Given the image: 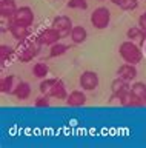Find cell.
I'll use <instances>...</instances> for the list:
<instances>
[{"instance_id": "6da1fadb", "label": "cell", "mask_w": 146, "mask_h": 148, "mask_svg": "<svg viewBox=\"0 0 146 148\" xmlns=\"http://www.w3.org/2000/svg\"><path fill=\"white\" fill-rule=\"evenodd\" d=\"M118 54L123 59V62H126V63L137 65L143 60V51H141V48L134 40H129V39L120 43V46H118Z\"/></svg>"}, {"instance_id": "7a4b0ae2", "label": "cell", "mask_w": 146, "mask_h": 148, "mask_svg": "<svg viewBox=\"0 0 146 148\" xmlns=\"http://www.w3.org/2000/svg\"><path fill=\"white\" fill-rule=\"evenodd\" d=\"M40 45L37 37H35V40H31V39H26L23 42H19V45H17V57L22 63H28L31 62L33 59L37 57L39 51H40Z\"/></svg>"}, {"instance_id": "3957f363", "label": "cell", "mask_w": 146, "mask_h": 148, "mask_svg": "<svg viewBox=\"0 0 146 148\" xmlns=\"http://www.w3.org/2000/svg\"><path fill=\"white\" fill-rule=\"evenodd\" d=\"M89 22L95 29H106L111 23V12L106 6H98L92 11Z\"/></svg>"}, {"instance_id": "277c9868", "label": "cell", "mask_w": 146, "mask_h": 148, "mask_svg": "<svg viewBox=\"0 0 146 148\" xmlns=\"http://www.w3.org/2000/svg\"><path fill=\"white\" fill-rule=\"evenodd\" d=\"M98 83H100L98 74L95 71H91V69L83 71L79 77V85H80L81 90H85V91H94L95 88L98 86Z\"/></svg>"}, {"instance_id": "5b68a950", "label": "cell", "mask_w": 146, "mask_h": 148, "mask_svg": "<svg viewBox=\"0 0 146 148\" xmlns=\"http://www.w3.org/2000/svg\"><path fill=\"white\" fill-rule=\"evenodd\" d=\"M10 20L14 23H19V25H23V26H31L34 23V11L29 6H20V8H17V11L14 12V16Z\"/></svg>"}, {"instance_id": "8992f818", "label": "cell", "mask_w": 146, "mask_h": 148, "mask_svg": "<svg viewBox=\"0 0 146 148\" xmlns=\"http://www.w3.org/2000/svg\"><path fill=\"white\" fill-rule=\"evenodd\" d=\"M62 32L56 29V28H46V29H42L40 31V34L37 36V40L40 45H45V46H51L54 43H57V42H60L62 39Z\"/></svg>"}, {"instance_id": "52a82bcc", "label": "cell", "mask_w": 146, "mask_h": 148, "mask_svg": "<svg viewBox=\"0 0 146 148\" xmlns=\"http://www.w3.org/2000/svg\"><path fill=\"white\" fill-rule=\"evenodd\" d=\"M10 34L14 37L17 42H23L26 39H29L31 36V29L29 26H23V25H19V23H14L10 20V28H8Z\"/></svg>"}, {"instance_id": "ba28073f", "label": "cell", "mask_w": 146, "mask_h": 148, "mask_svg": "<svg viewBox=\"0 0 146 148\" xmlns=\"http://www.w3.org/2000/svg\"><path fill=\"white\" fill-rule=\"evenodd\" d=\"M117 76L125 79L128 82H134L137 76H139V71H137V65H132V63H122L120 66L117 68Z\"/></svg>"}, {"instance_id": "9c48e42d", "label": "cell", "mask_w": 146, "mask_h": 148, "mask_svg": "<svg viewBox=\"0 0 146 148\" xmlns=\"http://www.w3.org/2000/svg\"><path fill=\"white\" fill-rule=\"evenodd\" d=\"M129 90H131V82H128V80H125V79H122L118 76L111 82V92H112V96L118 97V99Z\"/></svg>"}, {"instance_id": "30bf717a", "label": "cell", "mask_w": 146, "mask_h": 148, "mask_svg": "<svg viewBox=\"0 0 146 148\" xmlns=\"http://www.w3.org/2000/svg\"><path fill=\"white\" fill-rule=\"evenodd\" d=\"M52 28H56L62 32V34H69L71 29H72V20L68 16H57L52 18V23H51Z\"/></svg>"}, {"instance_id": "8fae6325", "label": "cell", "mask_w": 146, "mask_h": 148, "mask_svg": "<svg viewBox=\"0 0 146 148\" xmlns=\"http://www.w3.org/2000/svg\"><path fill=\"white\" fill-rule=\"evenodd\" d=\"M120 105L126 106V108H134V106H145V102L141 100L132 90H129L120 97Z\"/></svg>"}, {"instance_id": "7c38bea8", "label": "cell", "mask_w": 146, "mask_h": 148, "mask_svg": "<svg viewBox=\"0 0 146 148\" xmlns=\"http://www.w3.org/2000/svg\"><path fill=\"white\" fill-rule=\"evenodd\" d=\"M85 91V90H83ZM81 90H74L71 91L66 97V105L72 106V108H79V106H83L86 103V94Z\"/></svg>"}, {"instance_id": "4fadbf2b", "label": "cell", "mask_w": 146, "mask_h": 148, "mask_svg": "<svg viewBox=\"0 0 146 148\" xmlns=\"http://www.w3.org/2000/svg\"><path fill=\"white\" fill-rule=\"evenodd\" d=\"M68 94H69V92H68L63 80L56 79V82H54V85H52V88H51V91H49L48 96L52 97V99H57V100H66Z\"/></svg>"}, {"instance_id": "5bb4252c", "label": "cell", "mask_w": 146, "mask_h": 148, "mask_svg": "<svg viewBox=\"0 0 146 148\" xmlns=\"http://www.w3.org/2000/svg\"><path fill=\"white\" fill-rule=\"evenodd\" d=\"M12 96L17 97L19 100H26V99H29V97H31V85H29L28 82H25V80L17 82L14 91H12Z\"/></svg>"}, {"instance_id": "9a60e30c", "label": "cell", "mask_w": 146, "mask_h": 148, "mask_svg": "<svg viewBox=\"0 0 146 148\" xmlns=\"http://www.w3.org/2000/svg\"><path fill=\"white\" fill-rule=\"evenodd\" d=\"M69 37H71L72 43L81 45L86 42V39H88V31H86V28H83L81 25H75V26H72V29L69 32Z\"/></svg>"}, {"instance_id": "2e32d148", "label": "cell", "mask_w": 146, "mask_h": 148, "mask_svg": "<svg viewBox=\"0 0 146 148\" xmlns=\"http://www.w3.org/2000/svg\"><path fill=\"white\" fill-rule=\"evenodd\" d=\"M17 8L19 6L16 5V0H2L0 2V16L2 18H11L17 11Z\"/></svg>"}, {"instance_id": "e0dca14e", "label": "cell", "mask_w": 146, "mask_h": 148, "mask_svg": "<svg viewBox=\"0 0 146 148\" xmlns=\"http://www.w3.org/2000/svg\"><path fill=\"white\" fill-rule=\"evenodd\" d=\"M16 85L17 83H16V76L14 74L5 76V77H2V80H0V91H2L3 94H12Z\"/></svg>"}, {"instance_id": "ac0fdd59", "label": "cell", "mask_w": 146, "mask_h": 148, "mask_svg": "<svg viewBox=\"0 0 146 148\" xmlns=\"http://www.w3.org/2000/svg\"><path fill=\"white\" fill-rule=\"evenodd\" d=\"M49 74V66L45 62H37L33 65V76L37 77V79H46Z\"/></svg>"}, {"instance_id": "d6986e66", "label": "cell", "mask_w": 146, "mask_h": 148, "mask_svg": "<svg viewBox=\"0 0 146 148\" xmlns=\"http://www.w3.org/2000/svg\"><path fill=\"white\" fill-rule=\"evenodd\" d=\"M69 49V46L62 43V42H57V43H54L49 46V57L51 59H56V57H60V56L66 54V51Z\"/></svg>"}, {"instance_id": "ffe728a7", "label": "cell", "mask_w": 146, "mask_h": 148, "mask_svg": "<svg viewBox=\"0 0 146 148\" xmlns=\"http://www.w3.org/2000/svg\"><path fill=\"white\" fill-rule=\"evenodd\" d=\"M17 53L16 48H12L10 45H0V62L6 63L14 57V54Z\"/></svg>"}, {"instance_id": "44dd1931", "label": "cell", "mask_w": 146, "mask_h": 148, "mask_svg": "<svg viewBox=\"0 0 146 148\" xmlns=\"http://www.w3.org/2000/svg\"><path fill=\"white\" fill-rule=\"evenodd\" d=\"M126 37L129 40H141L143 42V39H146V34L143 32V29H141L140 26H131L129 29L126 31Z\"/></svg>"}, {"instance_id": "7402d4cb", "label": "cell", "mask_w": 146, "mask_h": 148, "mask_svg": "<svg viewBox=\"0 0 146 148\" xmlns=\"http://www.w3.org/2000/svg\"><path fill=\"white\" fill-rule=\"evenodd\" d=\"M131 90L134 91L135 94L145 102V105H146V83H143V82H135V83H132V85H131Z\"/></svg>"}, {"instance_id": "603a6c76", "label": "cell", "mask_w": 146, "mask_h": 148, "mask_svg": "<svg viewBox=\"0 0 146 148\" xmlns=\"http://www.w3.org/2000/svg\"><path fill=\"white\" fill-rule=\"evenodd\" d=\"M54 82H56V79H49V77H46V79H42V82H40V85H39V90H40V92L42 94H49V91H51V88H52V85H54Z\"/></svg>"}, {"instance_id": "cb8c5ba5", "label": "cell", "mask_w": 146, "mask_h": 148, "mask_svg": "<svg viewBox=\"0 0 146 148\" xmlns=\"http://www.w3.org/2000/svg\"><path fill=\"white\" fill-rule=\"evenodd\" d=\"M66 6L71 9H83L85 11V9H88V2L86 0H68Z\"/></svg>"}, {"instance_id": "d4e9b609", "label": "cell", "mask_w": 146, "mask_h": 148, "mask_svg": "<svg viewBox=\"0 0 146 148\" xmlns=\"http://www.w3.org/2000/svg\"><path fill=\"white\" fill-rule=\"evenodd\" d=\"M51 97L49 96H46V94H42L40 97H37L35 99V102H34V105L37 106V108H48L49 105H51Z\"/></svg>"}, {"instance_id": "484cf974", "label": "cell", "mask_w": 146, "mask_h": 148, "mask_svg": "<svg viewBox=\"0 0 146 148\" xmlns=\"http://www.w3.org/2000/svg\"><path fill=\"white\" fill-rule=\"evenodd\" d=\"M137 6H139V0H125L118 8L123 11H134V9H137Z\"/></svg>"}, {"instance_id": "4316f807", "label": "cell", "mask_w": 146, "mask_h": 148, "mask_svg": "<svg viewBox=\"0 0 146 148\" xmlns=\"http://www.w3.org/2000/svg\"><path fill=\"white\" fill-rule=\"evenodd\" d=\"M139 26L141 28V29H143V32L146 34V11L139 17Z\"/></svg>"}, {"instance_id": "83f0119b", "label": "cell", "mask_w": 146, "mask_h": 148, "mask_svg": "<svg viewBox=\"0 0 146 148\" xmlns=\"http://www.w3.org/2000/svg\"><path fill=\"white\" fill-rule=\"evenodd\" d=\"M111 2H112L114 5H117V6H120V5H122L123 2H125V0H111Z\"/></svg>"}, {"instance_id": "f1b7e54d", "label": "cell", "mask_w": 146, "mask_h": 148, "mask_svg": "<svg viewBox=\"0 0 146 148\" xmlns=\"http://www.w3.org/2000/svg\"><path fill=\"white\" fill-rule=\"evenodd\" d=\"M98 2H105V0H98Z\"/></svg>"}]
</instances>
